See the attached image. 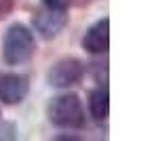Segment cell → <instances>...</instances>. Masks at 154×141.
<instances>
[{
	"instance_id": "obj_7",
	"label": "cell",
	"mask_w": 154,
	"mask_h": 141,
	"mask_svg": "<svg viewBox=\"0 0 154 141\" xmlns=\"http://www.w3.org/2000/svg\"><path fill=\"white\" fill-rule=\"evenodd\" d=\"M89 112H91L93 120H97V122H103L108 118V114H110V93H108V86H97L91 93Z\"/></svg>"
},
{
	"instance_id": "obj_5",
	"label": "cell",
	"mask_w": 154,
	"mask_h": 141,
	"mask_svg": "<svg viewBox=\"0 0 154 141\" xmlns=\"http://www.w3.org/2000/svg\"><path fill=\"white\" fill-rule=\"evenodd\" d=\"M28 78L19 74H0V101L7 105L21 103L28 95Z\"/></svg>"
},
{
	"instance_id": "obj_1",
	"label": "cell",
	"mask_w": 154,
	"mask_h": 141,
	"mask_svg": "<svg viewBox=\"0 0 154 141\" xmlns=\"http://www.w3.org/2000/svg\"><path fill=\"white\" fill-rule=\"evenodd\" d=\"M49 120L61 128H82L85 126V110L78 95H59L49 103Z\"/></svg>"
},
{
	"instance_id": "obj_2",
	"label": "cell",
	"mask_w": 154,
	"mask_h": 141,
	"mask_svg": "<svg viewBox=\"0 0 154 141\" xmlns=\"http://www.w3.org/2000/svg\"><path fill=\"white\" fill-rule=\"evenodd\" d=\"M34 49H36L34 36L26 26L15 23L9 28V32L5 36V61L9 65L26 63L34 55Z\"/></svg>"
},
{
	"instance_id": "obj_6",
	"label": "cell",
	"mask_w": 154,
	"mask_h": 141,
	"mask_svg": "<svg viewBox=\"0 0 154 141\" xmlns=\"http://www.w3.org/2000/svg\"><path fill=\"white\" fill-rule=\"evenodd\" d=\"M82 46L85 51H89L91 55H101L108 51L110 46V21L101 19L95 26L89 28V32L82 38Z\"/></svg>"
},
{
	"instance_id": "obj_3",
	"label": "cell",
	"mask_w": 154,
	"mask_h": 141,
	"mask_svg": "<svg viewBox=\"0 0 154 141\" xmlns=\"http://www.w3.org/2000/svg\"><path fill=\"white\" fill-rule=\"evenodd\" d=\"M68 9H59V7H53V4H47L42 2L40 9L34 13V28L40 36L45 38H55L68 23Z\"/></svg>"
},
{
	"instance_id": "obj_10",
	"label": "cell",
	"mask_w": 154,
	"mask_h": 141,
	"mask_svg": "<svg viewBox=\"0 0 154 141\" xmlns=\"http://www.w3.org/2000/svg\"><path fill=\"white\" fill-rule=\"evenodd\" d=\"M78 2H80V4H85V2H91V0H78Z\"/></svg>"
},
{
	"instance_id": "obj_9",
	"label": "cell",
	"mask_w": 154,
	"mask_h": 141,
	"mask_svg": "<svg viewBox=\"0 0 154 141\" xmlns=\"http://www.w3.org/2000/svg\"><path fill=\"white\" fill-rule=\"evenodd\" d=\"M47 4H53V7H59V9H68L72 4V0H42Z\"/></svg>"
},
{
	"instance_id": "obj_4",
	"label": "cell",
	"mask_w": 154,
	"mask_h": 141,
	"mask_svg": "<svg viewBox=\"0 0 154 141\" xmlns=\"http://www.w3.org/2000/svg\"><path fill=\"white\" fill-rule=\"evenodd\" d=\"M85 76V65L78 59H61L57 61L51 70H49V84L57 86V88H66V86H74L82 80Z\"/></svg>"
},
{
	"instance_id": "obj_8",
	"label": "cell",
	"mask_w": 154,
	"mask_h": 141,
	"mask_svg": "<svg viewBox=\"0 0 154 141\" xmlns=\"http://www.w3.org/2000/svg\"><path fill=\"white\" fill-rule=\"evenodd\" d=\"M15 7V0H0V19H5L7 15H11Z\"/></svg>"
}]
</instances>
